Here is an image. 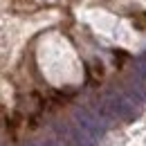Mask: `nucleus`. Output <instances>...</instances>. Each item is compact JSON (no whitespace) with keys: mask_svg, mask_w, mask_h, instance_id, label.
<instances>
[{"mask_svg":"<svg viewBox=\"0 0 146 146\" xmlns=\"http://www.w3.org/2000/svg\"><path fill=\"white\" fill-rule=\"evenodd\" d=\"M74 126L81 130L83 137H88L94 144H99L104 139V133H106V126L101 124V119L97 115H92L88 108H76L74 110Z\"/></svg>","mask_w":146,"mask_h":146,"instance_id":"nucleus-1","label":"nucleus"},{"mask_svg":"<svg viewBox=\"0 0 146 146\" xmlns=\"http://www.w3.org/2000/svg\"><path fill=\"white\" fill-rule=\"evenodd\" d=\"M137 76L146 81V58L142 61V63H139V65H137Z\"/></svg>","mask_w":146,"mask_h":146,"instance_id":"nucleus-2","label":"nucleus"},{"mask_svg":"<svg viewBox=\"0 0 146 146\" xmlns=\"http://www.w3.org/2000/svg\"><path fill=\"white\" fill-rule=\"evenodd\" d=\"M43 146H58V144H56L54 139H47V142H45V144H43Z\"/></svg>","mask_w":146,"mask_h":146,"instance_id":"nucleus-3","label":"nucleus"},{"mask_svg":"<svg viewBox=\"0 0 146 146\" xmlns=\"http://www.w3.org/2000/svg\"><path fill=\"white\" fill-rule=\"evenodd\" d=\"M27 146H38V144H34V142H32V144H27Z\"/></svg>","mask_w":146,"mask_h":146,"instance_id":"nucleus-4","label":"nucleus"}]
</instances>
